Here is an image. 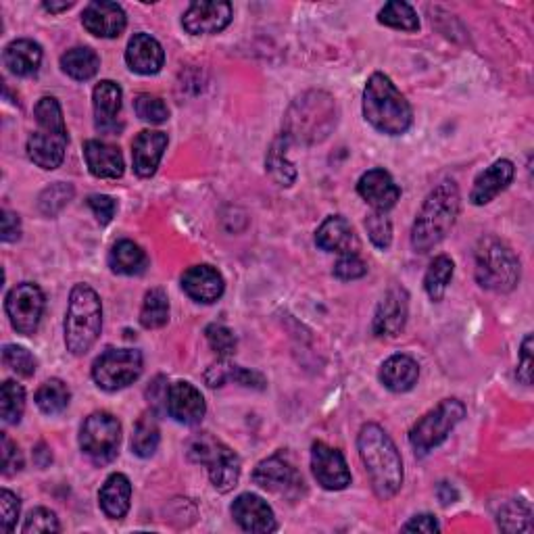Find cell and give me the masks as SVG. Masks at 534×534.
Segmentation results:
<instances>
[{"label":"cell","mask_w":534,"mask_h":534,"mask_svg":"<svg viewBox=\"0 0 534 534\" xmlns=\"http://www.w3.org/2000/svg\"><path fill=\"white\" fill-rule=\"evenodd\" d=\"M378 21L386 28H395L403 32H418L420 30V19L414 7L401 3V0H393V3H386L380 13Z\"/></svg>","instance_id":"40"},{"label":"cell","mask_w":534,"mask_h":534,"mask_svg":"<svg viewBox=\"0 0 534 534\" xmlns=\"http://www.w3.org/2000/svg\"><path fill=\"white\" fill-rule=\"evenodd\" d=\"M121 424L109 411H94L80 428V449L94 464L105 466L119 453Z\"/></svg>","instance_id":"11"},{"label":"cell","mask_w":534,"mask_h":534,"mask_svg":"<svg viewBox=\"0 0 534 534\" xmlns=\"http://www.w3.org/2000/svg\"><path fill=\"white\" fill-rule=\"evenodd\" d=\"M26 411V388L15 380H5L0 388V418L5 424L15 426Z\"/></svg>","instance_id":"39"},{"label":"cell","mask_w":534,"mask_h":534,"mask_svg":"<svg viewBox=\"0 0 534 534\" xmlns=\"http://www.w3.org/2000/svg\"><path fill=\"white\" fill-rule=\"evenodd\" d=\"M23 534H48V532H61V524L55 512L46 507H36L28 514L26 524L21 528Z\"/></svg>","instance_id":"47"},{"label":"cell","mask_w":534,"mask_h":534,"mask_svg":"<svg viewBox=\"0 0 534 534\" xmlns=\"http://www.w3.org/2000/svg\"><path fill=\"white\" fill-rule=\"evenodd\" d=\"M61 69L69 78H74L78 82H88L99 74L101 57L96 55L90 46L69 48L67 53L61 55Z\"/></svg>","instance_id":"32"},{"label":"cell","mask_w":534,"mask_h":534,"mask_svg":"<svg viewBox=\"0 0 534 534\" xmlns=\"http://www.w3.org/2000/svg\"><path fill=\"white\" fill-rule=\"evenodd\" d=\"M21 238V220L19 215L5 209L3 211V242H17Z\"/></svg>","instance_id":"54"},{"label":"cell","mask_w":534,"mask_h":534,"mask_svg":"<svg viewBox=\"0 0 534 534\" xmlns=\"http://www.w3.org/2000/svg\"><path fill=\"white\" fill-rule=\"evenodd\" d=\"M409 315V295L403 286H391L378 303L372 330L378 338H395L403 332Z\"/></svg>","instance_id":"16"},{"label":"cell","mask_w":534,"mask_h":534,"mask_svg":"<svg viewBox=\"0 0 534 534\" xmlns=\"http://www.w3.org/2000/svg\"><path fill=\"white\" fill-rule=\"evenodd\" d=\"M499 528L505 532H530L532 530V509L524 499L509 501L499 512Z\"/></svg>","instance_id":"41"},{"label":"cell","mask_w":534,"mask_h":534,"mask_svg":"<svg viewBox=\"0 0 534 534\" xmlns=\"http://www.w3.org/2000/svg\"><path fill=\"white\" fill-rule=\"evenodd\" d=\"M21 470H23V455H21L17 443H13L9 439V434L3 432V474L13 476Z\"/></svg>","instance_id":"51"},{"label":"cell","mask_w":534,"mask_h":534,"mask_svg":"<svg viewBox=\"0 0 534 534\" xmlns=\"http://www.w3.org/2000/svg\"><path fill=\"white\" fill-rule=\"evenodd\" d=\"M378 378L391 393H407L418 384L420 366L414 357L399 353L382 363Z\"/></svg>","instance_id":"28"},{"label":"cell","mask_w":534,"mask_h":534,"mask_svg":"<svg viewBox=\"0 0 534 534\" xmlns=\"http://www.w3.org/2000/svg\"><path fill=\"white\" fill-rule=\"evenodd\" d=\"M232 5L224 0H213V3H192L184 17L182 28L192 36H211L224 32L232 21Z\"/></svg>","instance_id":"15"},{"label":"cell","mask_w":534,"mask_h":534,"mask_svg":"<svg viewBox=\"0 0 534 534\" xmlns=\"http://www.w3.org/2000/svg\"><path fill=\"white\" fill-rule=\"evenodd\" d=\"M71 391L61 378L46 380L36 391V405L46 416H59L69 407Z\"/></svg>","instance_id":"35"},{"label":"cell","mask_w":534,"mask_h":534,"mask_svg":"<svg viewBox=\"0 0 534 534\" xmlns=\"http://www.w3.org/2000/svg\"><path fill=\"white\" fill-rule=\"evenodd\" d=\"M288 147H290V142L280 134L272 142V147H270V151H267V157H265L267 174H270V178L282 188H290L297 180V169L293 163L288 161V155H286Z\"/></svg>","instance_id":"34"},{"label":"cell","mask_w":534,"mask_h":534,"mask_svg":"<svg viewBox=\"0 0 534 534\" xmlns=\"http://www.w3.org/2000/svg\"><path fill=\"white\" fill-rule=\"evenodd\" d=\"M42 46L30 38H19L7 44L3 61L13 76L30 78L36 76L42 65Z\"/></svg>","instance_id":"30"},{"label":"cell","mask_w":534,"mask_h":534,"mask_svg":"<svg viewBox=\"0 0 534 534\" xmlns=\"http://www.w3.org/2000/svg\"><path fill=\"white\" fill-rule=\"evenodd\" d=\"M21 512V501L15 493H11L9 489L0 491V532H13L17 518Z\"/></svg>","instance_id":"48"},{"label":"cell","mask_w":534,"mask_h":534,"mask_svg":"<svg viewBox=\"0 0 534 534\" xmlns=\"http://www.w3.org/2000/svg\"><path fill=\"white\" fill-rule=\"evenodd\" d=\"M518 380L524 386L532 384V334H526L522 349H520V366H518Z\"/></svg>","instance_id":"52"},{"label":"cell","mask_w":534,"mask_h":534,"mask_svg":"<svg viewBox=\"0 0 534 534\" xmlns=\"http://www.w3.org/2000/svg\"><path fill=\"white\" fill-rule=\"evenodd\" d=\"M363 117L380 134L401 136L414 124V109L393 80L376 71L363 88Z\"/></svg>","instance_id":"4"},{"label":"cell","mask_w":534,"mask_h":534,"mask_svg":"<svg viewBox=\"0 0 534 534\" xmlns=\"http://www.w3.org/2000/svg\"><path fill=\"white\" fill-rule=\"evenodd\" d=\"M3 361L13 374L21 378H32L38 368V359L26 347H19V345H5Z\"/></svg>","instance_id":"44"},{"label":"cell","mask_w":534,"mask_h":534,"mask_svg":"<svg viewBox=\"0 0 534 534\" xmlns=\"http://www.w3.org/2000/svg\"><path fill=\"white\" fill-rule=\"evenodd\" d=\"M338 124L334 96L324 90H307L293 101L284 115L282 136L290 144L315 147L322 144Z\"/></svg>","instance_id":"2"},{"label":"cell","mask_w":534,"mask_h":534,"mask_svg":"<svg viewBox=\"0 0 534 534\" xmlns=\"http://www.w3.org/2000/svg\"><path fill=\"white\" fill-rule=\"evenodd\" d=\"M86 203L92 209L96 222H99L101 226L111 224V220L115 217V211H117V203L111 197H107V194H90Z\"/></svg>","instance_id":"50"},{"label":"cell","mask_w":534,"mask_h":534,"mask_svg":"<svg viewBox=\"0 0 534 534\" xmlns=\"http://www.w3.org/2000/svg\"><path fill=\"white\" fill-rule=\"evenodd\" d=\"M65 347L74 357H84L103 332V303L88 284H76L69 293L65 313Z\"/></svg>","instance_id":"5"},{"label":"cell","mask_w":534,"mask_h":534,"mask_svg":"<svg viewBox=\"0 0 534 534\" xmlns=\"http://www.w3.org/2000/svg\"><path fill=\"white\" fill-rule=\"evenodd\" d=\"M453 272H455V263L449 255H439L430 263L428 272L424 276V290H426V295L430 297V301H434V303L443 301V297L447 293V286L453 278Z\"/></svg>","instance_id":"36"},{"label":"cell","mask_w":534,"mask_h":534,"mask_svg":"<svg viewBox=\"0 0 534 534\" xmlns=\"http://www.w3.org/2000/svg\"><path fill=\"white\" fill-rule=\"evenodd\" d=\"M169 322V299L163 288H151L140 307V324L147 330H159Z\"/></svg>","instance_id":"37"},{"label":"cell","mask_w":534,"mask_h":534,"mask_svg":"<svg viewBox=\"0 0 534 534\" xmlns=\"http://www.w3.org/2000/svg\"><path fill=\"white\" fill-rule=\"evenodd\" d=\"M74 186L71 184H65V182H55L51 184L48 188H44L40 192V197H38V209L42 215L46 217H55L57 213H61L67 203L74 199Z\"/></svg>","instance_id":"42"},{"label":"cell","mask_w":534,"mask_h":534,"mask_svg":"<svg viewBox=\"0 0 534 534\" xmlns=\"http://www.w3.org/2000/svg\"><path fill=\"white\" fill-rule=\"evenodd\" d=\"M205 336L209 341V347L217 353V357L220 359H228L236 353V336L228 326L209 324L205 328Z\"/></svg>","instance_id":"45"},{"label":"cell","mask_w":534,"mask_h":534,"mask_svg":"<svg viewBox=\"0 0 534 534\" xmlns=\"http://www.w3.org/2000/svg\"><path fill=\"white\" fill-rule=\"evenodd\" d=\"M182 288L184 293L197 303L211 305L217 299H222L226 282L224 276L217 272V267L201 263V265H192L182 274Z\"/></svg>","instance_id":"20"},{"label":"cell","mask_w":534,"mask_h":534,"mask_svg":"<svg viewBox=\"0 0 534 534\" xmlns=\"http://www.w3.org/2000/svg\"><path fill=\"white\" fill-rule=\"evenodd\" d=\"M188 457L194 464L207 466L209 480L215 491L230 493L240 480V457L228 445L213 439L211 434L194 436L188 443Z\"/></svg>","instance_id":"8"},{"label":"cell","mask_w":534,"mask_h":534,"mask_svg":"<svg viewBox=\"0 0 534 534\" xmlns=\"http://www.w3.org/2000/svg\"><path fill=\"white\" fill-rule=\"evenodd\" d=\"M42 7L51 13H61V11H67V9L74 7V3H44Z\"/></svg>","instance_id":"55"},{"label":"cell","mask_w":534,"mask_h":534,"mask_svg":"<svg viewBox=\"0 0 534 534\" xmlns=\"http://www.w3.org/2000/svg\"><path fill=\"white\" fill-rule=\"evenodd\" d=\"M366 230H368V236H370L372 245L376 249L386 251L388 247H391V242H393V224L386 217V213H378V211L370 213L366 217Z\"/></svg>","instance_id":"46"},{"label":"cell","mask_w":534,"mask_h":534,"mask_svg":"<svg viewBox=\"0 0 534 534\" xmlns=\"http://www.w3.org/2000/svg\"><path fill=\"white\" fill-rule=\"evenodd\" d=\"M311 472L326 491H345L351 484L345 455L322 441L311 445Z\"/></svg>","instance_id":"14"},{"label":"cell","mask_w":534,"mask_h":534,"mask_svg":"<svg viewBox=\"0 0 534 534\" xmlns=\"http://www.w3.org/2000/svg\"><path fill=\"white\" fill-rule=\"evenodd\" d=\"M134 111L142 121H147V124H153V126L165 124V121L169 119L167 105L163 103V99H159V96H155L151 92H140L136 96Z\"/></svg>","instance_id":"43"},{"label":"cell","mask_w":534,"mask_h":534,"mask_svg":"<svg viewBox=\"0 0 534 534\" xmlns=\"http://www.w3.org/2000/svg\"><path fill=\"white\" fill-rule=\"evenodd\" d=\"M144 368L142 353L136 349H107L92 363V380L107 393L134 384Z\"/></svg>","instance_id":"10"},{"label":"cell","mask_w":534,"mask_h":534,"mask_svg":"<svg viewBox=\"0 0 534 534\" xmlns=\"http://www.w3.org/2000/svg\"><path fill=\"white\" fill-rule=\"evenodd\" d=\"M461 207L459 186L453 180L436 184L426 197L411 226V247L416 253H428L453 230Z\"/></svg>","instance_id":"3"},{"label":"cell","mask_w":534,"mask_h":534,"mask_svg":"<svg viewBox=\"0 0 534 534\" xmlns=\"http://www.w3.org/2000/svg\"><path fill=\"white\" fill-rule=\"evenodd\" d=\"M466 418V405L459 399H445L424 418H420L409 432V445L416 455L424 457L432 449L443 445L453 428Z\"/></svg>","instance_id":"9"},{"label":"cell","mask_w":534,"mask_h":534,"mask_svg":"<svg viewBox=\"0 0 534 534\" xmlns=\"http://www.w3.org/2000/svg\"><path fill=\"white\" fill-rule=\"evenodd\" d=\"M357 192L359 197L378 213L391 211L401 199V188L397 186L393 176L380 167L370 169V172L359 178Z\"/></svg>","instance_id":"19"},{"label":"cell","mask_w":534,"mask_h":534,"mask_svg":"<svg viewBox=\"0 0 534 534\" xmlns=\"http://www.w3.org/2000/svg\"><path fill=\"white\" fill-rule=\"evenodd\" d=\"M46 307V299L42 288L34 282H21L9 290L5 299V311L7 318L23 336H32L42 320V313Z\"/></svg>","instance_id":"13"},{"label":"cell","mask_w":534,"mask_h":534,"mask_svg":"<svg viewBox=\"0 0 534 534\" xmlns=\"http://www.w3.org/2000/svg\"><path fill=\"white\" fill-rule=\"evenodd\" d=\"M476 259V282L493 290V293H512L520 284V259L512 251V247L505 245L497 236H484L478 240V247L474 253Z\"/></svg>","instance_id":"7"},{"label":"cell","mask_w":534,"mask_h":534,"mask_svg":"<svg viewBox=\"0 0 534 534\" xmlns=\"http://www.w3.org/2000/svg\"><path fill=\"white\" fill-rule=\"evenodd\" d=\"M82 23L88 34L96 38H117L124 34L128 17L121 5L107 3V0H96V3H90L84 9Z\"/></svg>","instance_id":"21"},{"label":"cell","mask_w":534,"mask_h":534,"mask_svg":"<svg viewBox=\"0 0 534 534\" xmlns=\"http://www.w3.org/2000/svg\"><path fill=\"white\" fill-rule=\"evenodd\" d=\"M84 157L88 172L99 180H119L126 172L124 155H121L115 144L103 140H86Z\"/></svg>","instance_id":"25"},{"label":"cell","mask_w":534,"mask_h":534,"mask_svg":"<svg viewBox=\"0 0 534 534\" xmlns=\"http://www.w3.org/2000/svg\"><path fill=\"white\" fill-rule=\"evenodd\" d=\"M169 138L165 132L159 130H142L132 142V163L134 172L140 178L155 176L157 167L163 159Z\"/></svg>","instance_id":"26"},{"label":"cell","mask_w":534,"mask_h":534,"mask_svg":"<svg viewBox=\"0 0 534 534\" xmlns=\"http://www.w3.org/2000/svg\"><path fill=\"white\" fill-rule=\"evenodd\" d=\"M315 245L338 255H359V238L343 215H330L315 232Z\"/></svg>","instance_id":"23"},{"label":"cell","mask_w":534,"mask_h":534,"mask_svg":"<svg viewBox=\"0 0 534 534\" xmlns=\"http://www.w3.org/2000/svg\"><path fill=\"white\" fill-rule=\"evenodd\" d=\"M126 63L134 74L155 76L165 63L163 46L149 34H134L126 48Z\"/></svg>","instance_id":"27"},{"label":"cell","mask_w":534,"mask_h":534,"mask_svg":"<svg viewBox=\"0 0 534 534\" xmlns=\"http://www.w3.org/2000/svg\"><path fill=\"white\" fill-rule=\"evenodd\" d=\"M230 512H232L234 522L245 532L267 534V532L278 530L274 509L267 505V501H263L259 495H253V493L238 495L230 507Z\"/></svg>","instance_id":"18"},{"label":"cell","mask_w":534,"mask_h":534,"mask_svg":"<svg viewBox=\"0 0 534 534\" xmlns=\"http://www.w3.org/2000/svg\"><path fill=\"white\" fill-rule=\"evenodd\" d=\"M121 101H124V92L119 84L113 80H103L92 90V109H94V126L103 134L119 132L121 124H117V115L121 111Z\"/></svg>","instance_id":"22"},{"label":"cell","mask_w":534,"mask_h":534,"mask_svg":"<svg viewBox=\"0 0 534 534\" xmlns=\"http://www.w3.org/2000/svg\"><path fill=\"white\" fill-rule=\"evenodd\" d=\"M516 176V165L509 159H499L491 167L480 172L474 180L472 192H470V201L476 207L489 205L497 194H501L509 184L514 182Z\"/></svg>","instance_id":"24"},{"label":"cell","mask_w":534,"mask_h":534,"mask_svg":"<svg viewBox=\"0 0 534 534\" xmlns=\"http://www.w3.org/2000/svg\"><path fill=\"white\" fill-rule=\"evenodd\" d=\"M161 441L159 424L155 420V414H144L134 428L132 434V453L138 455L140 459H149L157 453Z\"/></svg>","instance_id":"38"},{"label":"cell","mask_w":534,"mask_h":534,"mask_svg":"<svg viewBox=\"0 0 534 534\" xmlns=\"http://www.w3.org/2000/svg\"><path fill=\"white\" fill-rule=\"evenodd\" d=\"M132 482L126 474H111L99 491V505L109 520H124L130 512Z\"/></svg>","instance_id":"29"},{"label":"cell","mask_w":534,"mask_h":534,"mask_svg":"<svg viewBox=\"0 0 534 534\" xmlns=\"http://www.w3.org/2000/svg\"><path fill=\"white\" fill-rule=\"evenodd\" d=\"M253 482L259 489L295 501L305 491V480L297 466L284 453H274L259 461L253 470Z\"/></svg>","instance_id":"12"},{"label":"cell","mask_w":534,"mask_h":534,"mask_svg":"<svg viewBox=\"0 0 534 534\" xmlns=\"http://www.w3.org/2000/svg\"><path fill=\"white\" fill-rule=\"evenodd\" d=\"M368 274V263L359 255H341V259L334 265V276L338 280H359Z\"/></svg>","instance_id":"49"},{"label":"cell","mask_w":534,"mask_h":534,"mask_svg":"<svg viewBox=\"0 0 534 534\" xmlns=\"http://www.w3.org/2000/svg\"><path fill=\"white\" fill-rule=\"evenodd\" d=\"M403 530L405 532H439L441 530V524H439V520H436L432 514H420V516L411 518L403 526Z\"/></svg>","instance_id":"53"},{"label":"cell","mask_w":534,"mask_h":534,"mask_svg":"<svg viewBox=\"0 0 534 534\" xmlns=\"http://www.w3.org/2000/svg\"><path fill=\"white\" fill-rule=\"evenodd\" d=\"M34 117L38 130L28 138V157L34 165L53 172L61 167L69 144L63 109L55 96H42L34 107Z\"/></svg>","instance_id":"6"},{"label":"cell","mask_w":534,"mask_h":534,"mask_svg":"<svg viewBox=\"0 0 534 534\" xmlns=\"http://www.w3.org/2000/svg\"><path fill=\"white\" fill-rule=\"evenodd\" d=\"M109 267L119 276H140L149 267V257L134 240H119L109 251Z\"/></svg>","instance_id":"31"},{"label":"cell","mask_w":534,"mask_h":534,"mask_svg":"<svg viewBox=\"0 0 534 534\" xmlns=\"http://www.w3.org/2000/svg\"><path fill=\"white\" fill-rule=\"evenodd\" d=\"M230 380L236 384L247 386V388H259V391H263L265 388V378L259 372H251V370H245L240 366H232V363H228L226 359H222L220 363H213V366L205 372V382L211 388L224 386Z\"/></svg>","instance_id":"33"},{"label":"cell","mask_w":534,"mask_h":534,"mask_svg":"<svg viewBox=\"0 0 534 534\" xmlns=\"http://www.w3.org/2000/svg\"><path fill=\"white\" fill-rule=\"evenodd\" d=\"M357 449L374 495L382 501L393 499L403 487V459L391 436L378 424H363Z\"/></svg>","instance_id":"1"},{"label":"cell","mask_w":534,"mask_h":534,"mask_svg":"<svg viewBox=\"0 0 534 534\" xmlns=\"http://www.w3.org/2000/svg\"><path fill=\"white\" fill-rule=\"evenodd\" d=\"M165 409L169 418H174L178 424L197 426L207 414V403L197 386L180 380L169 386Z\"/></svg>","instance_id":"17"}]
</instances>
